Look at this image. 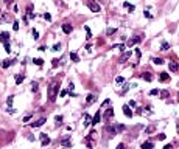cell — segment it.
<instances>
[{"label":"cell","mask_w":179,"mask_h":149,"mask_svg":"<svg viewBox=\"0 0 179 149\" xmlns=\"http://www.w3.org/2000/svg\"><path fill=\"white\" fill-rule=\"evenodd\" d=\"M106 130L109 132L111 137H112V135H117V134L122 132V130H125V124H111V126L106 127Z\"/></svg>","instance_id":"1"},{"label":"cell","mask_w":179,"mask_h":149,"mask_svg":"<svg viewBox=\"0 0 179 149\" xmlns=\"http://www.w3.org/2000/svg\"><path fill=\"white\" fill-rule=\"evenodd\" d=\"M58 92H59V84H58V82H53L51 86H50V89H48V99H50L51 102L56 99Z\"/></svg>","instance_id":"2"},{"label":"cell","mask_w":179,"mask_h":149,"mask_svg":"<svg viewBox=\"0 0 179 149\" xmlns=\"http://www.w3.org/2000/svg\"><path fill=\"white\" fill-rule=\"evenodd\" d=\"M86 5L89 6V9H91L92 13H100L101 11V6L98 5L95 0H86Z\"/></svg>","instance_id":"3"},{"label":"cell","mask_w":179,"mask_h":149,"mask_svg":"<svg viewBox=\"0 0 179 149\" xmlns=\"http://www.w3.org/2000/svg\"><path fill=\"white\" fill-rule=\"evenodd\" d=\"M47 123V118L45 117H42V118H39V120H36V121H33V123L30 124L33 129H38V127H41L42 124H45Z\"/></svg>","instance_id":"4"},{"label":"cell","mask_w":179,"mask_h":149,"mask_svg":"<svg viewBox=\"0 0 179 149\" xmlns=\"http://www.w3.org/2000/svg\"><path fill=\"white\" fill-rule=\"evenodd\" d=\"M39 138H41V144H42V146L50 144V138H48V135H47V134H41V135H39Z\"/></svg>","instance_id":"5"},{"label":"cell","mask_w":179,"mask_h":149,"mask_svg":"<svg viewBox=\"0 0 179 149\" xmlns=\"http://www.w3.org/2000/svg\"><path fill=\"white\" fill-rule=\"evenodd\" d=\"M140 78L145 79L146 82H151V81H153V76H151V73H148V71H143V73L140 74Z\"/></svg>","instance_id":"6"},{"label":"cell","mask_w":179,"mask_h":149,"mask_svg":"<svg viewBox=\"0 0 179 149\" xmlns=\"http://www.w3.org/2000/svg\"><path fill=\"white\" fill-rule=\"evenodd\" d=\"M131 58V50H126L123 54H122V58H120V62H126L128 59Z\"/></svg>","instance_id":"7"},{"label":"cell","mask_w":179,"mask_h":149,"mask_svg":"<svg viewBox=\"0 0 179 149\" xmlns=\"http://www.w3.org/2000/svg\"><path fill=\"white\" fill-rule=\"evenodd\" d=\"M6 41H10V33H8V31H2V33H0V42H6Z\"/></svg>","instance_id":"8"},{"label":"cell","mask_w":179,"mask_h":149,"mask_svg":"<svg viewBox=\"0 0 179 149\" xmlns=\"http://www.w3.org/2000/svg\"><path fill=\"white\" fill-rule=\"evenodd\" d=\"M159 81H162V82L170 81V74H168V73H165V71H162V73L159 74Z\"/></svg>","instance_id":"9"},{"label":"cell","mask_w":179,"mask_h":149,"mask_svg":"<svg viewBox=\"0 0 179 149\" xmlns=\"http://www.w3.org/2000/svg\"><path fill=\"white\" fill-rule=\"evenodd\" d=\"M123 112H125V115H126L128 118H132V110L129 106H123Z\"/></svg>","instance_id":"10"},{"label":"cell","mask_w":179,"mask_h":149,"mask_svg":"<svg viewBox=\"0 0 179 149\" xmlns=\"http://www.w3.org/2000/svg\"><path fill=\"white\" fill-rule=\"evenodd\" d=\"M100 120H101V112H97L95 117L92 118V124H98V123H100Z\"/></svg>","instance_id":"11"},{"label":"cell","mask_w":179,"mask_h":149,"mask_svg":"<svg viewBox=\"0 0 179 149\" xmlns=\"http://www.w3.org/2000/svg\"><path fill=\"white\" fill-rule=\"evenodd\" d=\"M95 95H92V93H91V95H87V99H86V104L87 106H91V104H94V102H95Z\"/></svg>","instance_id":"12"},{"label":"cell","mask_w":179,"mask_h":149,"mask_svg":"<svg viewBox=\"0 0 179 149\" xmlns=\"http://www.w3.org/2000/svg\"><path fill=\"white\" fill-rule=\"evenodd\" d=\"M62 31H64L66 34H70L72 33V25L70 23H64L62 25Z\"/></svg>","instance_id":"13"},{"label":"cell","mask_w":179,"mask_h":149,"mask_svg":"<svg viewBox=\"0 0 179 149\" xmlns=\"http://www.w3.org/2000/svg\"><path fill=\"white\" fill-rule=\"evenodd\" d=\"M14 62H16L14 59H5L3 64H2V67H3V68H8V67H10V65H13Z\"/></svg>","instance_id":"14"},{"label":"cell","mask_w":179,"mask_h":149,"mask_svg":"<svg viewBox=\"0 0 179 149\" xmlns=\"http://www.w3.org/2000/svg\"><path fill=\"white\" fill-rule=\"evenodd\" d=\"M92 124V118L89 114H84V126H91Z\"/></svg>","instance_id":"15"},{"label":"cell","mask_w":179,"mask_h":149,"mask_svg":"<svg viewBox=\"0 0 179 149\" xmlns=\"http://www.w3.org/2000/svg\"><path fill=\"white\" fill-rule=\"evenodd\" d=\"M112 117H114V109L111 107V109H107V110H106L104 118H106V120H109V118H112Z\"/></svg>","instance_id":"16"},{"label":"cell","mask_w":179,"mask_h":149,"mask_svg":"<svg viewBox=\"0 0 179 149\" xmlns=\"http://www.w3.org/2000/svg\"><path fill=\"white\" fill-rule=\"evenodd\" d=\"M23 79H25L23 74H16V84H17V86H20V84L23 82Z\"/></svg>","instance_id":"17"},{"label":"cell","mask_w":179,"mask_h":149,"mask_svg":"<svg viewBox=\"0 0 179 149\" xmlns=\"http://www.w3.org/2000/svg\"><path fill=\"white\" fill-rule=\"evenodd\" d=\"M151 147H154V143H151V141L142 143V149H151Z\"/></svg>","instance_id":"18"},{"label":"cell","mask_w":179,"mask_h":149,"mask_svg":"<svg viewBox=\"0 0 179 149\" xmlns=\"http://www.w3.org/2000/svg\"><path fill=\"white\" fill-rule=\"evenodd\" d=\"M168 68L171 70V71H177V68H179V65H177L176 62H170V64H168Z\"/></svg>","instance_id":"19"},{"label":"cell","mask_w":179,"mask_h":149,"mask_svg":"<svg viewBox=\"0 0 179 149\" xmlns=\"http://www.w3.org/2000/svg\"><path fill=\"white\" fill-rule=\"evenodd\" d=\"M123 6H125V8H128V11H129V13H134V9H136V6H134V5H129L128 2H125Z\"/></svg>","instance_id":"20"},{"label":"cell","mask_w":179,"mask_h":149,"mask_svg":"<svg viewBox=\"0 0 179 149\" xmlns=\"http://www.w3.org/2000/svg\"><path fill=\"white\" fill-rule=\"evenodd\" d=\"M142 41V37H136V39H131V41H128V47H132L134 44H137V42H140Z\"/></svg>","instance_id":"21"},{"label":"cell","mask_w":179,"mask_h":149,"mask_svg":"<svg viewBox=\"0 0 179 149\" xmlns=\"http://www.w3.org/2000/svg\"><path fill=\"white\" fill-rule=\"evenodd\" d=\"M70 59L73 61V62H79V56H78L76 53H72V51H70Z\"/></svg>","instance_id":"22"},{"label":"cell","mask_w":179,"mask_h":149,"mask_svg":"<svg viewBox=\"0 0 179 149\" xmlns=\"http://www.w3.org/2000/svg\"><path fill=\"white\" fill-rule=\"evenodd\" d=\"M33 64H36V65H38V67H42L44 61H42L41 58H36V59H33Z\"/></svg>","instance_id":"23"},{"label":"cell","mask_w":179,"mask_h":149,"mask_svg":"<svg viewBox=\"0 0 179 149\" xmlns=\"http://www.w3.org/2000/svg\"><path fill=\"white\" fill-rule=\"evenodd\" d=\"M3 45H5V51H6V53H10V51H11V44H10V41L3 42Z\"/></svg>","instance_id":"24"},{"label":"cell","mask_w":179,"mask_h":149,"mask_svg":"<svg viewBox=\"0 0 179 149\" xmlns=\"http://www.w3.org/2000/svg\"><path fill=\"white\" fill-rule=\"evenodd\" d=\"M170 48V44L168 42H162V45H160V50H162V51H167Z\"/></svg>","instance_id":"25"},{"label":"cell","mask_w":179,"mask_h":149,"mask_svg":"<svg viewBox=\"0 0 179 149\" xmlns=\"http://www.w3.org/2000/svg\"><path fill=\"white\" fill-rule=\"evenodd\" d=\"M61 146H72V141H70V140L69 138H66V140H62V141H61Z\"/></svg>","instance_id":"26"},{"label":"cell","mask_w":179,"mask_h":149,"mask_svg":"<svg viewBox=\"0 0 179 149\" xmlns=\"http://www.w3.org/2000/svg\"><path fill=\"white\" fill-rule=\"evenodd\" d=\"M39 90V84L38 82H31V92H38Z\"/></svg>","instance_id":"27"},{"label":"cell","mask_w":179,"mask_h":149,"mask_svg":"<svg viewBox=\"0 0 179 149\" xmlns=\"http://www.w3.org/2000/svg\"><path fill=\"white\" fill-rule=\"evenodd\" d=\"M153 62H154L156 65H162V64H164V59H160V58H153Z\"/></svg>","instance_id":"28"},{"label":"cell","mask_w":179,"mask_h":149,"mask_svg":"<svg viewBox=\"0 0 179 149\" xmlns=\"http://www.w3.org/2000/svg\"><path fill=\"white\" fill-rule=\"evenodd\" d=\"M143 14H145V17H148V19H153V14L150 13V8H145V11H143Z\"/></svg>","instance_id":"29"},{"label":"cell","mask_w":179,"mask_h":149,"mask_svg":"<svg viewBox=\"0 0 179 149\" xmlns=\"http://www.w3.org/2000/svg\"><path fill=\"white\" fill-rule=\"evenodd\" d=\"M115 31H117L115 28H106V34H107V36H112Z\"/></svg>","instance_id":"30"},{"label":"cell","mask_w":179,"mask_h":149,"mask_svg":"<svg viewBox=\"0 0 179 149\" xmlns=\"http://www.w3.org/2000/svg\"><path fill=\"white\" fill-rule=\"evenodd\" d=\"M86 28V39H92V33H91V30H89V26H84Z\"/></svg>","instance_id":"31"},{"label":"cell","mask_w":179,"mask_h":149,"mask_svg":"<svg viewBox=\"0 0 179 149\" xmlns=\"http://www.w3.org/2000/svg\"><path fill=\"white\" fill-rule=\"evenodd\" d=\"M59 50H61V44H55L51 48V51H59Z\"/></svg>","instance_id":"32"},{"label":"cell","mask_w":179,"mask_h":149,"mask_svg":"<svg viewBox=\"0 0 179 149\" xmlns=\"http://www.w3.org/2000/svg\"><path fill=\"white\" fill-rule=\"evenodd\" d=\"M160 96H162V98H164V99H167V98H168V96H170V93H168V92H167V90H164V92H160Z\"/></svg>","instance_id":"33"},{"label":"cell","mask_w":179,"mask_h":149,"mask_svg":"<svg viewBox=\"0 0 179 149\" xmlns=\"http://www.w3.org/2000/svg\"><path fill=\"white\" fill-rule=\"evenodd\" d=\"M115 82H117V84H123L125 82V78L123 76H117V78H115Z\"/></svg>","instance_id":"34"},{"label":"cell","mask_w":179,"mask_h":149,"mask_svg":"<svg viewBox=\"0 0 179 149\" xmlns=\"http://www.w3.org/2000/svg\"><path fill=\"white\" fill-rule=\"evenodd\" d=\"M31 34H33V39H34V41H36V39H39V33L36 31V30H33V31H31Z\"/></svg>","instance_id":"35"},{"label":"cell","mask_w":179,"mask_h":149,"mask_svg":"<svg viewBox=\"0 0 179 149\" xmlns=\"http://www.w3.org/2000/svg\"><path fill=\"white\" fill-rule=\"evenodd\" d=\"M13 30H14V31H19V22H17V20L13 23Z\"/></svg>","instance_id":"36"},{"label":"cell","mask_w":179,"mask_h":149,"mask_svg":"<svg viewBox=\"0 0 179 149\" xmlns=\"http://www.w3.org/2000/svg\"><path fill=\"white\" fill-rule=\"evenodd\" d=\"M13 99H14V96H13V95H11V96H8V99H6V104H8V106H11V104H13Z\"/></svg>","instance_id":"37"},{"label":"cell","mask_w":179,"mask_h":149,"mask_svg":"<svg viewBox=\"0 0 179 149\" xmlns=\"http://www.w3.org/2000/svg\"><path fill=\"white\" fill-rule=\"evenodd\" d=\"M44 19H45V20H51V16H50V13H44Z\"/></svg>","instance_id":"38"},{"label":"cell","mask_w":179,"mask_h":149,"mask_svg":"<svg viewBox=\"0 0 179 149\" xmlns=\"http://www.w3.org/2000/svg\"><path fill=\"white\" fill-rule=\"evenodd\" d=\"M128 106H129V107H134V109L137 107V104H136V101H134V99H131V101H129V104H128Z\"/></svg>","instance_id":"39"},{"label":"cell","mask_w":179,"mask_h":149,"mask_svg":"<svg viewBox=\"0 0 179 149\" xmlns=\"http://www.w3.org/2000/svg\"><path fill=\"white\" fill-rule=\"evenodd\" d=\"M157 138L160 140V141H164V140L167 138V135H165V134H159V135H157Z\"/></svg>","instance_id":"40"},{"label":"cell","mask_w":179,"mask_h":149,"mask_svg":"<svg viewBox=\"0 0 179 149\" xmlns=\"http://www.w3.org/2000/svg\"><path fill=\"white\" fill-rule=\"evenodd\" d=\"M55 121H56V123H62V117L61 115H56L55 117Z\"/></svg>","instance_id":"41"},{"label":"cell","mask_w":179,"mask_h":149,"mask_svg":"<svg viewBox=\"0 0 179 149\" xmlns=\"http://www.w3.org/2000/svg\"><path fill=\"white\" fill-rule=\"evenodd\" d=\"M157 93H159V90H157V89H153V90L150 92V95H151V96H154V95H157Z\"/></svg>","instance_id":"42"},{"label":"cell","mask_w":179,"mask_h":149,"mask_svg":"<svg viewBox=\"0 0 179 149\" xmlns=\"http://www.w3.org/2000/svg\"><path fill=\"white\" fill-rule=\"evenodd\" d=\"M51 64H53V67H58V65H59V59H53Z\"/></svg>","instance_id":"43"},{"label":"cell","mask_w":179,"mask_h":149,"mask_svg":"<svg viewBox=\"0 0 179 149\" xmlns=\"http://www.w3.org/2000/svg\"><path fill=\"white\" fill-rule=\"evenodd\" d=\"M73 89H75V86H73V82H70V84H69V92H73Z\"/></svg>","instance_id":"44"},{"label":"cell","mask_w":179,"mask_h":149,"mask_svg":"<svg viewBox=\"0 0 179 149\" xmlns=\"http://www.w3.org/2000/svg\"><path fill=\"white\" fill-rule=\"evenodd\" d=\"M153 130H154V126H150V127L145 129V132H153Z\"/></svg>","instance_id":"45"},{"label":"cell","mask_w":179,"mask_h":149,"mask_svg":"<svg viewBox=\"0 0 179 149\" xmlns=\"http://www.w3.org/2000/svg\"><path fill=\"white\" fill-rule=\"evenodd\" d=\"M117 47H118L122 51H125V48H126V45H125V44H120V45H117Z\"/></svg>","instance_id":"46"},{"label":"cell","mask_w":179,"mask_h":149,"mask_svg":"<svg viewBox=\"0 0 179 149\" xmlns=\"http://www.w3.org/2000/svg\"><path fill=\"white\" fill-rule=\"evenodd\" d=\"M67 93H69L67 90H61V98H64V96L67 95Z\"/></svg>","instance_id":"47"},{"label":"cell","mask_w":179,"mask_h":149,"mask_svg":"<svg viewBox=\"0 0 179 149\" xmlns=\"http://www.w3.org/2000/svg\"><path fill=\"white\" fill-rule=\"evenodd\" d=\"M109 104H111V101H109V99H106V101L103 102V106H101V107H106V106H109Z\"/></svg>","instance_id":"48"},{"label":"cell","mask_w":179,"mask_h":149,"mask_svg":"<svg viewBox=\"0 0 179 149\" xmlns=\"http://www.w3.org/2000/svg\"><path fill=\"white\" fill-rule=\"evenodd\" d=\"M136 54H137V62H139V59H140V50H136Z\"/></svg>","instance_id":"49"},{"label":"cell","mask_w":179,"mask_h":149,"mask_svg":"<svg viewBox=\"0 0 179 149\" xmlns=\"http://www.w3.org/2000/svg\"><path fill=\"white\" fill-rule=\"evenodd\" d=\"M5 3H6L8 6H10V5H13V0H5Z\"/></svg>","instance_id":"50"},{"label":"cell","mask_w":179,"mask_h":149,"mask_svg":"<svg viewBox=\"0 0 179 149\" xmlns=\"http://www.w3.org/2000/svg\"><path fill=\"white\" fill-rule=\"evenodd\" d=\"M123 147H125V144H123V143H120V144L117 146V149H123Z\"/></svg>","instance_id":"51"},{"label":"cell","mask_w":179,"mask_h":149,"mask_svg":"<svg viewBox=\"0 0 179 149\" xmlns=\"http://www.w3.org/2000/svg\"><path fill=\"white\" fill-rule=\"evenodd\" d=\"M176 129H177V134H179V121H177V124H176Z\"/></svg>","instance_id":"52"},{"label":"cell","mask_w":179,"mask_h":149,"mask_svg":"<svg viewBox=\"0 0 179 149\" xmlns=\"http://www.w3.org/2000/svg\"><path fill=\"white\" fill-rule=\"evenodd\" d=\"M177 101H179V95H177Z\"/></svg>","instance_id":"53"},{"label":"cell","mask_w":179,"mask_h":149,"mask_svg":"<svg viewBox=\"0 0 179 149\" xmlns=\"http://www.w3.org/2000/svg\"><path fill=\"white\" fill-rule=\"evenodd\" d=\"M177 87H179V82H177Z\"/></svg>","instance_id":"54"}]
</instances>
